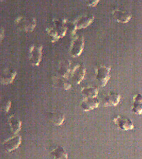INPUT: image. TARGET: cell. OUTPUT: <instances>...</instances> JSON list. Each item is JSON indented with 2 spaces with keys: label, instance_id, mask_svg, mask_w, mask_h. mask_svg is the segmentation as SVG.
Here are the masks:
<instances>
[{
  "label": "cell",
  "instance_id": "6da1fadb",
  "mask_svg": "<svg viewBox=\"0 0 142 159\" xmlns=\"http://www.w3.org/2000/svg\"><path fill=\"white\" fill-rule=\"evenodd\" d=\"M17 27L21 30L29 33L35 29L37 25L36 19L32 16H19L15 20Z\"/></svg>",
  "mask_w": 142,
  "mask_h": 159
},
{
  "label": "cell",
  "instance_id": "7a4b0ae2",
  "mask_svg": "<svg viewBox=\"0 0 142 159\" xmlns=\"http://www.w3.org/2000/svg\"><path fill=\"white\" fill-rule=\"evenodd\" d=\"M111 67L106 65H100L95 70V79L101 87L106 86L111 78Z\"/></svg>",
  "mask_w": 142,
  "mask_h": 159
},
{
  "label": "cell",
  "instance_id": "3957f363",
  "mask_svg": "<svg viewBox=\"0 0 142 159\" xmlns=\"http://www.w3.org/2000/svg\"><path fill=\"white\" fill-rule=\"evenodd\" d=\"M43 46L33 45L29 49L28 57L30 63L33 66H38L42 61Z\"/></svg>",
  "mask_w": 142,
  "mask_h": 159
},
{
  "label": "cell",
  "instance_id": "277c9868",
  "mask_svg": "<svg viewBox=\"0 0 142 159\" xmlns=\"http://www.w3.org/2000/svg\"><path fill=\"white\" fill-rule=\"evenodd\" d=\"M84 37L77 36L75 37L72 41L70 48V52L71 56L74 57L80 56L84 50Z\"/></svg>",
  "mask_w": 142,
  "mask_h": 159
},
{
  "label": "cell",
  "instance_id": "5b68a950",
  "mask_svg": "<svg viewBox=\"0 0 142 159\" xmlns=\"http://www.w3.org/2000/svg\"><path fill=\"white\" fill-rule=\"evenodd\" d=\"M113 121L121 130L128 131L132 130L135 128V125L131 119L124 116L121 115L116 116L113 118Z\"/></svg>",
  "mask_w": 142,
  "mask_h": 159
},
{
  "label": "cell",
  "instance_id": "8992f818",
  "mask_svg": "<svg viewBox=\"0 0 142 159\" xmlns=\"http://www.w3.org/2000/svg\"><path fill=\"white\" fill-rule=\"evenodd\" d=\"M86 74V69L83 65L77 64L73 67L70 77L75 84H79L83 81Z\"/></svg>",
  "mask_w": 142,
  "mask_h": 159
},
{
  "label": "cell",
  "instance_id": "52a82bcc",
  "mask_svg": "<svg viewBox=\"0 0 142 159\" xmlns=\"http://www.w3.org/2000/svg\"><path fill=\"white\" fill-rule=\"evenodd\" d=\"M112 15L115 20L121 24H127L130 21L132 18V15L130 13L121 9H116L112 11Z\"/></svg>",
  "mask_w": 142,
  "mask_h": 159
},
{
  "label": "cell",
  "instance_id": "ba28073f",
  "mask_svg": "<svg viewBox=\"0 0 142 159\" xmlns=\"http://www.w3.org/2000/svg\"><path fill=\"white\" fill-rule=\"evenodd\" d=\"M17 72L13 69L6 68L4 69L0 75L1 83L3 85H8L14 81L16 77Z\"/></svg>",
  "mask_w": 142,
  "mask_h": 159
},
{
  "label": "cell",
  "instance_id": "9c48e42d",
  "mask_svg": "<svg viewBox=\"0 0 142 159\" xmlns=\"http://www.w3.org/2000/svg\"><path fill=\"white\" fill-rule=\"evenodd\" d=\"M21 143V137L19 135L15 136L4 141V149L8 152H12L18 148Z\"/></svg>",
  "mask_w": 142,
  "mask_h": 159
},
{
  "label": "cell",
  "instance_id": "30bf717a",
  "mask_svg": "<svg viewBox=\"0 0 142 159\" xmlns=\"http://www.w3.org/2000/svg\"><path fill=\"white\" fill-rule=\"evenodd\" d=\"M100 103L97 98H83L81 102V108L84 111H88L98 108Z\"/></svg>",
  "mask_w": 142,
  "mask_h": 159
},
{
  "label": "cell",
  "instance_id": "8fae6325",
  "mask_svg": "<svg viewBox=\"0 0 142 159\" xmlns=\"http://www.w3.org/2000/svg\"><path fill=\"white\" fill-rule=\"evenodd\" d=\"M121 96L117 92L111 91L107 93L103 99V105L105 107L117 106L120 103Z\"/></svg>",
  "mask_w": 142,
  "mask_h": 159
},
{
  "label": "cell",
  "instance_id": "7c38bea8",
  "mask_svg": "<svg viewBox=\"0 0 142 159\" xmlns=\"http://www.w3.org/2000/svg\"><path fill=\"white\" fill-rule=\"evenodd\" d=\"M71 63L69 60H64L61 61L58 67V73L59 76L68 79L71 74Z\"/></svg>",
  "mask_w": 142,
  "mask_h": 159
},
{
  "label": "cell",
  "instance_id": "4fadbf2b",
  "mask_svg": "<svg viewBox=\"0 0 142 159\" xmlns=\"http://www.w3.org/2000/svg\"><path fill=\"white\" fill-rule=\"evenodd\" d=\"M52 82L55 87L60 89L68 90L71 88V84L68 81L67 79L61 76H54L52 79Z\"/></svg>",
  "mask_w": 142,
  "mask_h": 159
},
{
  "label": "cell",
  "instance_id": "5bb4252c",
  "mask_svg": "<svg viewBox=\"0 0 142 159\" xmlns=\"http://www.w3.org/2000/svg\"><path fill=\"white\" fill-rule=\"evenodd\" d=\"M94 19V16L93 15H89L86 16H82L77 19L75 23L76 29H80L85 28L92 23Z\"/></svg>",
  "mask_w": 142,
  "mask_h": 159
},
{
  "label": "cell",
  "instance_id": "9a60e30c",
  "mask_svg": "<svg viewBox=\"0 0 142 159\" xmlns=\"http://www.w3.org/2000/svg\"><path fill=\"white\" fill-rule=\"evenodd\" d=\"M132 111L137 115H142V95L140 93L136 94L133 98Z\"/></svg>",
  "mask_w": 142,
  "mask_h": 159
},
{
  "label": "cell",
  "instance_id": "2e32d148",
  "mask_svg": "<svg viewBox=\"0 0 142 159\" xmlns=\"http://www.w3.org/2000/svg\"><path fill=\"white\" fill-rule=\"evenodd\" d=\"M49 118L50 121L55 126L62 125L65 120V116L62 112L59 111H53L50 113Z\"/></svg>",
  "mask_w": 142,
  "mask_h": 159
},
{
  "label": "cell",
  "instance_id": "e0dca14e",
  "mask_svg": "<svg viewBox=\"0 0 142 159\" xmlns=\"http://www.w3.org/2000/svg\"><path fill=\"white\" fill-rule=\"evenodd\" d=\"M81 93L84 98H97L98 94V89L93 86L83 87L81 89Z\"/></svg>",
  "mask_w": 142,
  "mask_h": 159
},
{
  "label": "cell",
  "instance_id": "ac0fdd59",
  "mask_svg": "<svg viewBox=\"0 0 142 159\" xmlns=\"http://www.w3.org/2000/svg\"><path fill=\"white\" fill-rule=\"evenodd\" d=\"M53 159H68V154L62 147L58 146L51 151Z\"/></svg>",
  "mask_w": 142,
  "mask_h": 159
},
{
  "label": "cell",
  "instance_id": "d6986e66",
  "mask_svg": "<svg viewBox=\"0 0 142 159\" xmlns=\"http://www.w3.org/2000/svg\"><path fill=\"white\" fill-rule=\"evenodd\" d=\"M9 125L10 126L11 130L13 133L16 134L19 131H20L21 127V121L19 119L15 117L14 115H11L8 119Z\"/></svg>",
  "mask_w": 142,
  "mask_h": 159
},
{
  "label": "cell",
  "instance_id": "ffe728a7",
  "mask_svg": "<svg viewBox=\"0 0 142 159\" xmlns=\"http://www.w3.org/2000/svg\"><path fill=\"white\" fill-rule=\"evenodd\" d=\"M11 102L10 100L4 101L3 103L2 104V109L4 112H7L9 111L11 108Z\"/></svg>",
  "mask_w": 142,
  "mask_h": 159
},
{
  "label": "cell",
  "instance_id": "44dd1931",
  "mask_svg": "<svg viewBox=\"0 0 142 159\" xmlns=\"http://www.w3.org/2000/svg\"><path fill=\"white\" fill-rule=\"evenodd\" d=\"M99 1L97 0V1H88V2L86 3L87 5L90 7H95L98 4Z\"/></svg>",
  "mask_w": 142,
  "mask_h": 159
},
{
  "label": "cell",
  "instance_id": "7402d4cb",
  "mask_svg": "<svg viewBox=\"0 0 142 159\" xmlns=\"http://www.w3.org/2000/svg\"><path fill=\"white\" fill-rule=\"evenodd\" d=\"M4 36V30L3 28L1 29V34H0V39H1V42H2L3 38Z\"/></svg>",
  "mask_w": 142,
  "mask_h": 159
}]
</instances>
